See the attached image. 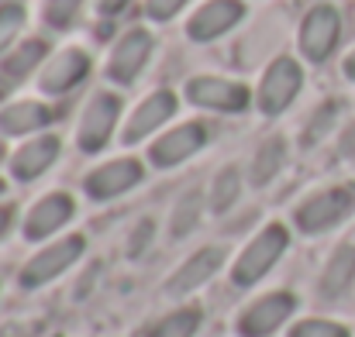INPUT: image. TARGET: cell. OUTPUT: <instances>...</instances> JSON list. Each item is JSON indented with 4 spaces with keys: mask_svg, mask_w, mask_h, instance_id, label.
Segmentation results:
<instances>
[{
    "mask_svg": "<svg viewBox=\"0 0 355 337\" xmlns=\"http://www.w3.org/2000/svg\"><path fill=\"white\" fill-rule=\"evenodd\" d=\"M293 307H297V300H293L290 293H269V296H262L259 303H252V307L241 313L238 331L245 337H269L293 313Z\"/></svg>",
    "mask_w": 355,
    "mask_h": 337,
    "instance_id": "8fae6325",
    "label": "cell"
},
{
    "mask_svg": "<svg viewBox=\"0 0 355 337\" xmlns=\"http://www.w3.org/2000/svg\"><path fill=\"white\" fill-rule=\"evenodd\" d=\"M221 262H225V251L221 248H200L193 258H187V265L169 279V293H176V296H183V293H193L197 286H204L218 268H221Z\"/></svg>",
    "mask_w": 355,
    "mask_h": 337,
    "instance_id": "e0dca14e",
    "label": "cell"
},
{
    "mask_svg": "<svg viewBox=\"0 0 355 337\" xmlns=\"http://www.w3.org/2000/svg\"><path fill=\"white\" fill-rule=\"evenodd\" d=\"M173 113H176V97H173L169 90H155L152 97H145V100L138 104V111L131 113V120H128V127H124V141H128V145L141 141L145 134H152L155 127H162Z\"/></svg>",
    "mask_w": 355,
    "mask_h": 337,
    "instance_id": "9a60e30c",
    "label": "cell"
},
{
    "mask_svg": "<svg viewBox=\"0 0 355 337\" xmlns=\"http://www.w3.org/2000/svg\"><path fill=\"white\" fill-rule=\"evenodd\" d=\"M183 7H187V0H145V17L148 21H169Z\"/></svg>",
    "mask_w": 355,
    "mask_h": 337,
    "instance_id": "83f0119b",
    "label": "cell"
},
{
    "mask_svg": "<svg viewBox=\"0 0 355 337\" xmlns=\"http://www.w3.org/2000/svg\"><path fill=\"white\" fill-rule=\"evenodd\" d=\"M10 221H14V210H10V207H0V237L7 234V227H10Z\"/></svg>",
    "mask_w": 355,
    "mask_h": 337,
    "instance_id": "4dcf8cb0",
    "label": "cell"
},
{
    "mask_svg": "<svg viewBox=\"0 0 355 337\" xmlns=\"http://www.w3.org/2000/svg\"><path fill=\"white\" fill-rule=\"evenodd\" d=\"M338 38H342V10H338L335 3H314V7L304 14L300 35H297L304 59L314 62V66L324 62V59L335 52Z\"/></svg>",
    "mask_w": 355,
    "mask_h": 337,
    "instance_id": "6da1fadb",
    "label": "cell"
},
{
    "mask_svg": "<svg viewBox=\"0 0 355 337\" xmlns=\"http://www.w3.org/2000/svg\"><path fill=\"white\" fill-rule=\"evenodd\" d=\"M3 190H7V186H3V179H0V197H3Z\"/></svg>",
    "mask_w": 355,
    "mask_h": 337,
    "instance_id": "836d02e7",
    "label": "cell"
},
{
    "mask_svg": "<svg viewBox=\"0 0 355 337\" xmlns=\"http://www.w3.org/2000/svg\"><path fill=\"white\" fill-rule=\"evenodd\" d=\"M200 221V193H187L176 210H173V221H169V234L173 237H187Z\"/></svg>",
    "mask_w": 355,
    "mask_h": 337,
    "instance_id": "603a6c76",
    "label": "cell"
},
{
    "mask_svg": "<svg viewBox=\"0 0 355 337\" xmlns=\"http://www.w3.org/2000/svg\"><path fill=\"white\" fill-rule=\"evenodd\" d=\"M342 69H345V76H349V80H352V83H355V48H352V52H349V55H345V62H342Z\"/></svg>",
    "mask_w": 355,
    "mask_h": 337,
    "instance_id": "1f68e13d",
    "label": "cell"
},
{
    "mask_svg": "<svg viewBox=\"0 0 355 337\" xmlns=\"http://www.w3.org/2000/svg\"><path fill=\"white\" fill-rule=\"evenodd\" d=\"M290 337H349V327L335 320H304L290 331Z\"/></svg>",
    "mask_w": 355,
    "mask_h": 337,
    "instance_id": "4316f807",
    "label": "cell"
},
{
    "mask_svg": "<svg viewBox=\"0 0 355 337\" xmlns=\"http://www.w3.org/2000/svg\"><path fill=\"white\" fill-rule=\"evenodd\" d=\"M286 244H290V234H286L283 224H269L262 234H255L252 244L238 255L235 262V272H232L235 286H255L276 265V258L286 251Z\"/></svg>",
    "mask_w": 355,
    "mask_h": 337,
    "instance_id": "7a4b0ae2",
    "label": "cell"
},
{
    "mask_svg": "<svg viewBox=\"0 0 355 337\" xmlns=\"http://www.w3.org/2000/svg\"><path fill=\"white\" fill-rule=\"evenodd\" d=\"M283 158H286L283 138H269V141L255 152V158H252V183H255V186H266V183L283 169Z\"/></svg>",
    "mask_w": 355,
    "mask_h": 337,
    "instance_id": "44dd1931",
    "label": "cell"
},
{
    "mask_svg": "<svg viewBox=\"0 0 355 337\" xmlns=\"http://www.w3.org/2000/svg\"><path fill=\"white\" fill-rule=\"evenodd\" d=\"M197 327H200V310L187 307V310H176L166 320H159L145 337H193Z\"/></svg>",
    "mask_w": 355,
    "mask_h": 337,
    "instance_id": "7402d4cb",
    "label": "cell"
},
{
    "mask_svg": "<svg viewBox=\"0 0 355 337\" xmlns=\"http://www.w3.org/2000/svg\"><path fill=\"white\" fill-rule=\"evenodd\" d=\"M0 162H3V145H0Z\"/></svg>",
    "mask_w": 355,
    "mask_h": 337,
    "instance_id": "e575fe53",
    "label": "cell"
},
{
    "mask_svg": "<svg viewBox=\"0 0 355 337\" xmlns=\"http://www.w3.org/2000/svg\"><path fill=\"white\" fill-rule=\"evenodd\" d=\"M45 59V42L42 38H31V42H24V45H17L14 52H7V59H3V66H0V73H3V80L7 83H21L38 62Z\"/></svg>",
    "mask_w": 355,
    "mask_h": 337,
    "instance_id": "ffe728a7",
    "label": "cell"
},
{
    "mask_svg": "<svg viewBox=\"0 0 355 337\" xmlns=\"http://www.w3.org/2000/svg\"><path fill=\"white\" fill-rule=\"evenodd\" d=\"M148 55H152V35H148L145 28H128V31L118 38V45L111 48L107 76H111L114 83H121V86L135 83L138 73L145 69Z\"/></svg>",
    "mask_w": 355,
    "mask_h": 337,
    "instance_id": "52a82bcc",
    "label": "cell"
},
{
    "mask_svg": "<svg viewBox=\"0 0 355 337\" xmlns=\"http://www.w3.org/2000/svg\"><path fill=\"white\" fill-rule=\"evenodd\" d=\"M128 3H131V0H94V10H97V14H107V17H111V14H121V10H124Z\"/></svg>",
    "mask_w": 355,
    "mask_h": 337,
    "instance_id": "f546056e",
    "label": "cell"
},
{
    "mask_svg": "<svg viewBox=\"0 0 355 337\" xmlns=\"http://www.w3.org/2000/svg\"><path fill=\"white\" fill-rule=\"evenodd\" d=\"M187 97L197 107L225 111V113H241L248 107V100H252V93H248L245 83L221 80V76H197V80H190L187 83Z\"/></svg>",
    "mask_w": 355,
    "mask_h": 337,
    "instance_id": "8992f818",
    "label": "cell"
},
{
    "mask_svg": "<svg viewBox=\"0 0 355 337\" xmlns=\"http://www.w3.org/2000/svg\"><path fill=\"white\" fill-rule=\"evenodd\" d=\"M355 207V197L345 190V186H335V190H324L318 197H311L307 203L297 207L293 221L304 234H324L335 224H342Z\"/></svg>",
    "mask_w": 355,
    "mask_h": 337,
    "instance_id": "277c9868",
    "label": "cell"
},
{
    "mask_svg": "<svg viewBox=\"0 0 355 337\" xmlns=\"http://www.w3.org/2000/svg\"><path fill=\"white\" fill-rule=\"evenodd\" d=\"M300 86H304V73H300V66H297L290 55L272 59L269 69H266V76H262V83H259V93H255L259 111L269 113V117L283 113L293 100H297Z\"/></svg>",
    "mask_w": 355,
    "mask_h": 337,
    "instance_id": "3957f363",
    "label": "cell"
},
{
    "mask_svg": "<svg viewBox=\"0 0 355 337\" xmlns=\"http://www.w3.org/2000/svg\"><path fill=\"white\" fill-rule=\"evenodd\" d=\"M241 17H245V3L241 0H207L187 21V38L190 42H214V38L228 35Z\"/></svg>",
    "mask_w": 355,
    "mask_h": 337,
    "instance_id": "9c48e42d",
    "label": "cell"
},
{
    "mask_svg": "<svg viewBox=\"0 0 355 337\" xmlns=\"http://www.w3.org/2000/svg\"><path fill=\"white\" fill-rule=\"evenodd\" d=\"M352 282H355V244H342V248L331 255V262H328V268H324V275H321V296L335 300V296H342Z\"/></svg>",
    "mask_w": 355,
    "mask_h": 337,
    "instance_id": "d6986e66",
    "label": "cell"
},
{
    "mask_svg": "<svg viewBox=\"0 0 355 337\" xmlns=\"http://www.w3.org/2000/svg\"><path fill=\"white\" fill-rule=\"evenodd\" d=\"M52 120V111L45 104H35V100H17L10 107L0 111V131L3 134H31L38 127H45Z\"/></svg>",
    "mask_w": 355,
    "mask_h": 337,
    "instance_id": "ac0fdd59",
    "label": "cell"
},
{
    "mask_svg": "<svg viewBox=\"0 0 355 337\" xmlns=\"http://www.w3.org/2000/svg\"><path fill=\"white\" fill-rule=\"evenodd\" d=\"M204 141H207V127H204V124H180V127H173L169 134H162V138L152 145L148 158H152L159 169H169V165L187 162L193 152H200Z\"/></svg>",
    "mask_w": 355,
    "mask_h": 337,
    "instance_id": "7c38bea8",
    "label": "cell"
},
{
    "mask_svg": "<svg viewBox=\"0 0 355 337\" xmlns=\"http://www.w3.org/2000/svg\"><path fill=\"white\" fill-rule=\"evenodd\" d=\"M80 255H83V237H80V234H69V237H62V241L49 244L45 251H38V255L21 268V286L35 289V286L52 282V279H55V275H62V272H66Z\"/></svg>",
    "mask_w": 355,
    "mask_h": 337,
    "instance_id": "5b68a950",
    "label": "cell"
},
{
    "mask_svg": "<svg viewBox=\"0 0 355 337\" xmlns=\"http://www.w3.org/2000/svg\"><path fill=\"white\" fill-rule=\"evenodd\" d=\"M118 113H121V100L114 93H97L87 111H83V120H80V131H76V141L83 152H101L111 134H114V124H118Z\"/></svg>",
    "mask_w": 355,
    "mask_h": 337,
    "instance_id": "ba28073f",
    "label": "cell"
},
{
    "mask_svg": "<svg viewBox=\"0 0 355 337\" xmlns=\"http://www.w3.org/2000/svg\"><path fill=\"white\" fill-rule=\"evenodd\" d=\"M24 28V7L21 3H0V52L10 48V42Z\"/></svg>",
    "mask_w": 355,
    "mask_h": 337,
    "instance_id": "d4e9b609",
    "label": "cell"
},
{
    "mask_svg": "<svg viewBox=\"0 0 355 337\" xmlns=\"http://www.w3.org/2000/svg\"><path fill=\"white\" fill-rule=\"evenodd\" d=\"M55 158H59V138L55 134H42V138L28 141L24 148H17V155L10 158V172L28 183V179H38Z\"/></svg>",
    "mask_w": 355,
    "mask_h": 337,
    "instance_id": "2e32d148",
    "label": "cell"
},
{
    "mask_svg": "<svg viewBox=\"0 0 355 337\" xmlns=\"http://www.w3.org/2000/svg\"><path fill=\"white\" fill-rule=\"evenodd\" d=\"M141 183V165L135 162V158H114V162H107V165H101V169H94L90 176H87V197H94V200H111V197H121V193H128L131 186H138Z\"/></svg>",
    "mask_w": 355,
    "mask_h": 337,
    "instance_id": "4fadbf2b",
    "label": "cell"
},
{
    "mask_svg": "<svg viewBox=\"0 0 355 337\" xmlns=\"http://www.w3.org/2000/svg\"><path fill=\"white\" fill-rule=\"evenodd\" d=\"M87 73H90V55L83 48H62L42 69L38 86H42V93H69L73 86H80L87 80Z\"/></svg>",
    "mask_w": 355,
    "mask_h": 337,
    "instance_id": "30bf717a",
    "label": "cell"
},
{
    "mask_svg": "<svg viewBox=\"0 0 355 337\" xmlns=\"http://www.w3.org/2000/svg\"><path fill=\"white\" fill-rule=\"evenodd\" d=\"M0 337H24V327H17V324H10V327H3Z\"/></svg>",
    "mask_w": 355,
    "mask_h": 337,
    "instance_id": "d6a6232c",
    "label": "cell"
},
{
    "mask_svg": "<svg viewBox=\"0 0 355 337\" xmlns=\"http://www.w3.org/2000/svg\"><path fill=\"white\" fill-rule=\"evenodd\" d=\"M69 217H73V200L66 193H49V197H42L28 210V217H24V237L28 241H42V237L55 234Z\"/></svg>",
    "mask_w": 355,
    "mask_h": 337,
    "instance_id": "5bb4252c",
    "label": "cell"
},
{
    "mask_svg": "<svg viewBox=\"0 0 355 337\" xmlns=\"http://www.w3.org/2000/svg\"><path fill=\"white\" fill-rule=\"evenodd\" d=\"M238 200V169H225L218 179H214V193H211V210L214 214H225L232 203Z\"/></svg>",
    "mask_w": 355,
    "mask_h": 337,
    "instance_id": "cb8c5ba5",
    "label": "cell"
},
{
    "mask_svg": "<svg viewBox=\"0 0 355 337\" xmlns=\"http://www.w3.org/2000/svg\"><path fill=\"white\" fill-rule=\"evenodd\" d=\"M335 113H338V107H335V104H328L324 111H321L318 117H314V127H307L304 141H307V145H314V141H318V138H321V134H324V131L331 127V117H335Z\"/></svg>",
    "mask_w": 355,
    "mask_h": 337,
    "instance_id": "f1b7e54d",
    "label": "cell"
},
{
    "mask_svg": "<svg viewBox=\"0 0 355 337\" xmlns=\"http://www.w3.org/2000/svg\"><path fill=\"white\" fill-rule=\"evenodd\" d=\"M80 7H83V0H49L45 3V21L52 28H69Z\"/></svg>",
    "mask_w": 355,
    "mask_h": 337,
    "instance_id": "484cf974",
    "label": "cell"
}]
</instances>
